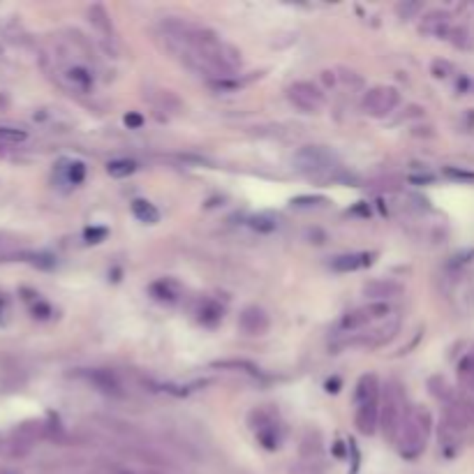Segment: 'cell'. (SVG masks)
I'll list each match as a JSON object with an SVG mask.
<instances>
[{
    "label": "cell",
    "instance_id": "cell-26",
    "mask_svg": "<svg viewBox=\"0 0 474 474\" xmlns=\"http://www.w3.org/2000/svg\"><path fill=\"white\" fill-rule=\"evenodd\" d=\"M141 123H144V118L137 116V114L125 116V125H130V128H141Z\"/></svg>",
    "mask_w": 474,
    "mask_h": 474
},
{
    "label": "cell",
    "instance_id": "cell-22",
    "mask_svg": "<svg viewBox=\"0 0 474 474\" xmlns=\"http://www.w3.org/2000/svg\"><path fill=\"white\" fill-rule=\"evenodd\" d=\"M26 139V132L14 128H0V144H19Z\"/></svg>",
    "mask_w": 474,
    "mask_h": 474
},
{
    "label": "cell",
    "instance_id": "cell-20",
    "mask_svg": "<svg viewBox=\"0 0 474 474\" xmlns=\"http://www.w3.org/2000/svg\"><path fill=\"white\" fill-rule=\"evenodd\" d=\"M199 320L204 324H216L223 320V308H220L218 303L213 301H204V308L199 310Z\"/></svg>",
    "mask_w": 474,
    "mask_h": 474
},
{
    "label": "cell",
    "instance_id": "cell-5",
    "mask_svg": "<svg viewBox=\"0 0 474 474\" xmlns=\"http://www.w3.org/2000/svg\"><path fill=\"white\" fill-rule=\"evenodd\" d=\"M287 100L303 114H320L327 105V95L312 81H294L287 88Z\"/></svg>",
    "mask_w": 474,
    "mask_h": 474
},
{
    "label": "cell",
    "instance_id": "cell-11",
    "mask_svg": "<svg viewBox=\"0 0 474 474\" xmlns=\"http://www.w3.org/2000/svg\"><path fill=\"white\" fill-rule=\"evenodd\" d=\"M405 287L396 280H370L363 284V294L368 298H373V303H384V298L400 296Z\"/></svg>",
    "mask_w": 474,
    "mask_h": 474
},
{
    "label": "cell",
    "instance_id": "cell-17",
    "mask_svg": "<svg viewBox=\"0 0 474 474\" xmlns=\"http://www.w3.org/2000/svg\"><path fill=\"white\" fill-rule=\"evenodd\" d=\"M67 79H70V84H74L79 91H91L93 88V74L86 67H79V65L70 67Z\"/></svg>",
    "mask_w": 474,
    "mask_h": 474
},
{
    "label": "cell",
    "instance_id": "cell-25",
    "mask_svg": "<svg viewBox=\"0 0 474 474\" xmlns=\"http://www.w3.org/2000/svg\"><path fill=\"white\" fill-rule=\"evenodd\" d=\"M463 407H465V412H468V416H470V423L474 426V396L465 398L463 400Z\"/></svg>",
    "mask_w": 474,
    "mask_h": 474
},
{
    "label": "cell",
    "instance_id": "cell-4",
    "mask_svg": "<svg viewBox=\"0 0 474 474\" xmlns=\"http://www.w3.org/2000/svg\"><path fill=\"white\" fill-rule=\"evenodd\" d=\"M389 312H391V308L386 305V303H368V305H361V308H357V310L343 315L341 322L336 324V334L338 336L359 334V331L366 329L368 324L389 317Z\"/></svg>",
    "mask_w": 474,
    "mask_h": 474
},
{
    "label": "cell",
    "instance_id": "cell-27",
    "mask_svg": "<svg viewBox=\"0 0 474 474\" xmlns=\"http://www.w3.org/2000/svg\"><path fill=\"white\" fill-rule=\"evenodd\" d=\"M447 176H454V178H465V180H474V173H470V171H456V169H447Z\"/></svg>",
    "mask_w": 474,
    "mask_h": 474
},
{
    "label": "cell",
    "instance_id": "cell-28",
    "mask_svg": "<svg viewBox=\"0 0 474 474\" xmlns=\"http://www.w3.org/2000/svg\"><path fill=\"white\" fill-rule=\"evenodd\" d=\"M289 474H317L315 472V468H310V465H296V468H291V472Z\"/></svg>",
    "mask_w": 474,
    "mask_h": 474
},
{
    "label": "cell",
    "instance_id": "cell-9",
    "mask_svg": "<svg viewBox=\"0 0 474 474\" xmlns=\"http://www.w3.org/2000/svg\"><path fill=\"white\" fill-rule=\"evenodd\" d=\"M359 433L363 435H373L375 428L379 426V398L361 400L357 402V416H354Z\"/></svg>",
    "mask_w": 474,
    "mask_h": 474
},
{
    "label": "cell",
    "instance_id": "cell-10",
    "mask_svg": "<svg viewBox=\"0 0 474 474\" xmlns=\"http://www.w3.org/2000/svg\"><path fill=\"white\" fill-rule=\"evenodd\" d=\"M268 327H271V320H268V315L257 305H250L239 315V329L248 336H264Z\"/></svg>",
    "mask_w": 474,
    "mask_h": 474
},
{
    "label": "cell",
    "instance_id": "cell-8",
    "mask_svg": "<svg viewBox=\"0 0 474 474\" xmlns=\"http://www.w3.org/2000/svg\"><path fill=\"white\" fill-rule=\"evenodd\" d=\"M252 428H255L257 440L262 442L266 449H278L282 442V428L275 419L273 412H266V409H257V412L250 414Z\"/></svg>",
    "mask_w": 474,
    "mask_h": 474
},
{
    "label": "cell",
    "instance_id": "cell-19",
    "mask_svg": "<svg viewBox=\"0 0 474 474\" xmlns=\"http://www.w3.org/2000/svg\"><path fill=\"white\" fill-rule=\"evenodd\" d=\"M458 379H461V384L465 386L474 384V352L468 354V357H463V361L458 363Z\"/></svg>",
    "mask_w": 474,
    "mask_h": 474
},
{
    "label": "cell",
    "instance_id": "cell-15",
    "mask_svg": "<svg viewBox=\"0 0 474 474\" xmlns=\"http://www.w3.org/2000/svg\"><path fill=\"white\" fill-rule=\"evenodd\" d=\"M132 213H134V218L144 225H155L157 220H160V211H157L153 204L146 202V199H134L132 202Z\"/></svg>",
    "mask_w": 474,
    "mask_h": 474
},
{
    "label": "cell",
    "instance_id": "cell-6",
    "mask_svg": "<svg viewBox=\"0 0 474 474\" xmlns=\"http://www.w3.org/2000/svg\"><path fill=\"white\" fill-rule=\"evenodd\" d=\"M400 105V93L393 86H375L363 95L361 109L373 118H386Z\"/></svg>",
    "mask_w": 474,
    "mask_h": 474
},
{
    "label": "cell",
    "instance_id": "cell-13",
    "mask_svg": "<svg viewBox=\"0 0 474 474\" xmlns=\"http://www.w3.org/2000/svg\"><path fill=\"white\" fill-rule=\"evenodd\" d=\"M370 262H373V255H368V252H352V255H341L331 259V268L338 273H350L368 266Z\"/></svg>",
    "mask_w": 474,
    "mask_h": 474
},
{
    "label": "cell",
    "instance_id": "cell-21",
    "mask_svg": "<svg viewBox=\"0 0 474 474\" xmlns=\"http://www.w3.org/2000/svg\"><path fill=\"white\" fill-rule=\"evenodd\" d=\"M88 17H91V21L98 26L102 33H107L109 28H112V23H109V14H107V10L102 5H95V7H91L88 10Z\"/></svg>",
    "mask_w": 474,
    "mask_h": 474
},
{
    "label": "cell",
    "instance_id": "cell-14",
    "mask_svg": "<svg viewBox=\"0 0 474 474\" xmlns=\"http://www.w3.org/2000/svg\"><path fill=\"white\" fill-rule=\"evenodd\" d=\"M324 454V447H322V437L317 430H308L305 437H303V445H301V456L305 465H310L315 461H320Z\"/></svg>",
    "mask_w": 474,
    "mask_h": 474
},
{
    "label": "cell",
    "instance_id": "cell-7",
    "mask_svg": "<svg viewBox=\"0 0 474 474\" xmlns=\"http://www.w3.org/2000/svg\"><path fill=\"white\" fill-rule=\"evenodd\" d=\"M294 162L298 164V169H303L308 173H324L338 167L336 155L327 151L324 146H303L301 151L294 155Z\"/></svg>",
    "mask_w": 474,
    "mask_h": 474
},
{
    "label": "cell",
    "instance_id": "cell-3",
    "mask_svg": "<svg viewBox=\"0 0 474 474\" xmlns=\"http://www.w3.org/2000/svg\"><path fill=\"white\" fill-rule=\"evenodd\" d=\"M407 409L405 386L398 379H386V384L382 386V396H379V426H382L384 437H396Z\"/></svg>",
    "mask_w": 474,
    "mask_h": 474
},
{
    "label": "cell",
    "instance_id": "cell-16",
    "mask_svg": "<svg viewBox=\"0 0 474 474\" xmlns=\"http://www.w3.org/2000/svg\"><path fill=\"white\" fill-rule=\"evenodd\" d=\"M91 379L95 386H100V391L112 393V396L121 393V384H118L116 377L112 373H107V370H95V373H91Z\"/></svg>",
    "mask_w": 474,
    "mask_h": 474
},
{
    "label": "cell",
    "instance_id": "cell-12",
    "mask_svg": "<svg viewBox=\"0 0 474 474\" xmlns=\"http://www.w3.org/2000/svg\"><path fill=\"white\" fill-rule=\"evenodd\" d=\"M452 28V17L442 10H433L421 19V33L433 37H445Z\"/></svg>",
    "mask_w": 474,
    "mask_h": 474
},
{
    "label": "cell",
    "instance_id": "cell-24",
    "mask_svg": "<svg viewBox=\"0 0 474 474\" xmlns=\"http://www.w3.org/2000/svg\"><path fill=\"white\" fill-rule=\"evenodd\" d=\"M419 10H421V5L419 3H400L398 7H396V12H398V17L400 19H409L412 14H416Z\"/></svg>",
    "mask_w": 474,
    "mask_h": 474
},
{
    "label": "cell",
    "instance_id": "cell-29",
    "mask_svg": "<svg viewBox=\"0 0 474 474\" xmlns=\"http://www.w3.org/2000/svg\"><path fill=\"white\" fill-rule=\"evenodd\" d=\"M105 234H107L105 229H93V232H88L86 236H88V239H102V236H105Z\"/></svg>",
    "mask_w": 474,
    "mask_h": 474
},
{
    "label": "cell",
    "instance_id": "cell-1",
    "mask_svg": "<svg viewBox=\"0 0 474 474\" xmlns=\"http://www.w3.org/2000/svg\"><path fill=\"white\" fill-rule=\"evenodd\" d=\"M162 37L167 49L187 70L206 79H229L239 72L241 53L213 30L187 19H164Z\"/></svg>",
    "mask_w": 474,
    "mask_h": 474
},
{
    "label": "cell",
    "instance_id": "cell-18",
    "mask_svg": "<svg viewBox=\"0 0 474 474\" xmlns=\"http://www.w3.org/2000/svg\"><path fill=\"white\" fill-rule=\"evenodd\" d=\"M134 171H137V164H134L132 160H112L107 164V173L114 178H125Z\"/></svg>",
    "mask_w": 474,
    "mask_h": 474
},
{
    "label": "cell",
    "instance_id": "cell-23",
    "mask_svg": "<svg viewBox=\"0 0 474 474\" xmlns=\"http://www.w3.org/2000/svg\"><path fill=\"white\" fill-rule=\"evenodd\" d=\"M84 176H86V167L81 162H70L67 164V180L72 185H79L84 180Z\"/></svg>",
    "mask_w": 474,
    "mask_h": 474
},
{
    "label": "cell",
    "instance_id": "cell-2",
    "mask_svg": "<svg viewBox=\"0 0 474 474\" xmlns=\"http://www.w3.org/2000/svg\"><path fill=\"white\" fill-rule=\"evenodd\" d=\"M428 435H430V414L428 409L423 407H409L405 419H402L400 428L396 433V442L398 452L402 458H409V461H414L423 454L426 449V442H428Z\"/></svg>",
    "mask_w": 474,
    "mask_h": 474
}]
</instances>
